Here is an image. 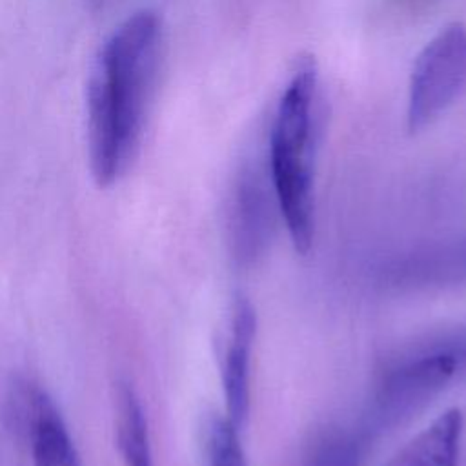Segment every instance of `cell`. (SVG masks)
<instances>
[{"mask_svg": "<svg viewBox=\"0 0 466 466\" xmlns=\"http://www.w3.org/2000/svg\"><path fill=\"white\" fill-rule=\"evenodd\" d=\"M162 24L140 9L102 42L87 80L89 169L98 187L122 178L137 153L155 80Z\"/></svg>", "mask_w": 466, "mask_h": 466, "instance_id": "1", "label": "cell"}, {"mask_svg": "<svg viewBox=\"0 0 466 466\" xmlns=\"http://www.w3.org/2000/svg\"><path fill=\"white\" fill-rule=\"evenodd\" d=\"M317 64L302 56L279 100L269 137V178L279 213L297 253H308L315 237L313 98Z\"/></svg>", "mask_w": 466, "mask_h": 466, "instance_id": "2", "label": "cell"}, {"mask_svg": "<svg viewBox=\"0 0 466 466\" xmlns=\"http://www.w3.org/2000/svg\"><path fill=\"white\" fill-rule=\"evenodd\" d=\"M466 87V25H444L417 55L410 75L408 129L417 133L446 111Z\"/></svg>", "mask_w": 466, "mask_h": 466, "instance_id": "3", "label": "cell"}, {"mask_svg": "<svg viewBox=\"0 0 466 466\" xmlns=\"http://www.w3.org/2000/svg\"><path fill=\"white\" fill-rule=\"evenodd\" d=\"M257 335V315L251 302L237 295L231 308L229 335L220 359V382L226 419L242 430L251 406V351Z\"/></svg>", "mask_w": 466, "mask_h": 466, "instance_id": "4", "label": "cell"}, {"mask_svg": "<svg viewBox=\"0 0 466 466\" xmlns=\"http://www.w3.org/2000/svg\"><path fill=\"white\" fill-rule=\"evenodd\" d=\"M18 417L31 446L33 466H82L60 410L38 386L18 395Z\"/></svg>", "mask_w": 466, "mask_h": 466, "instance_id": "5", "label": "cell"}, {"mask_svg": "<svg viewBox=\"0 0 466 466\" xmlns=\"http://www.w3.org/2000/svg\"><path fill=\"white\" fill-rule=\"evenodd\" d=\"M115 441L124 466H153L147 419L135 388L118 380L113 395Z\"/></svg>", "mask_w": 466, "mask_h": 466, "instance_id": "6", "label": "cell"}, {"mask_svg": "<svg viewBox=\"0 0 466 466\" xmlns=\"http://www.w3.org/2000/svg\"><path fill=\"white\" fill-rule=\"evenodd\" d=\"M395 282L448 286L466 282V238L411 255L393 268Z\"/></svg>", "mask_w": 466, "mask_h": 466, "instance_id": "7", "label": "cell"}, {"mask_svg": "<svg viewBox=\"0 0 466 466\" xmlns=\"http://www.w3.org/2000/svg\"><path fill=\"white\" fill-rule=\"evenodd\" d=\"M271 224V211L268 193L260 187L258 180L248 175L237 191L235 200V242L238 255L253 257L266 244Z\"/></svg>", "mask_w": 466, "mask_h": 466, "instance_id": "8", "label": "cell"}, {"mask_svg": "<svg viewBox=\"0 0 466 466\" xmlns=\"http://www.w3.org/2000/svg\"><path fill=\"white\" fill-rule=\"evenodd\" d=\"M399 351L430 362L448 382H451L455 377L466 373V319L422 335L402 346Z\"/></svg>", "mask_w": 466, "mask_h": 466, "instance_id": "9", "label": "cell"}, {"mask_svg": "<svg viewBox=\"0 0 466 466\" xmlns=\"http://www.w3.org/2000/svg\"><path fill=\"white\" fill-rule=\"evenodd\" d=\"M238 431L226 417H218L209 424L206 437L209 466H248Z\"/></svg>", "mask_w": 466, "mask_h": 466, "instance_id": "10", "label": "cell"}, {"mask_svg": "<svg viewBox=\"0 0 466 466\" xmlns=\"http://www.w3.org/2000/svg\"><path fill=\"white\" fill-rule=\"evenodd\" d=\"M359 464V446L357 442L344 435H328L319 442L315 453L309 459V466H357Z\"/></svg>", "mask_w": 466, "mask_h": 466, "instance_id": "11", "label": "cell"}]
</instances>
